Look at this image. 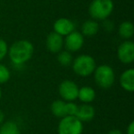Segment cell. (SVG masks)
<instances>
[{
	"label": "cell",
	"instance_id": "obj_1",
	"mask_svg": "<svg viewBox=\"0 0 134 134\" xmlns=\"http://www.w3.org/2000/svg\"><path fill=\"white\" fill-rule=\"evenodd\" d=\"M8 56L12 63L17 65H23L32 58L34 53V46L30 41L26 40L17 41L8 49Z\"/></svg>",
	"mask_w": 134,
	"mask_h": 134
},
{
	"label": "cell",
	"instance_id": "obj_2",
	"mask_svg": "<svg viewBox=\"0 0 134 134\" xmlns=\"http://www.w3.org/2000/svg\"><path fill=\"white\" fill-rule=\"evenodd\" d=\"M114 10L113 0H93L88 8V13L95 20H105Z\"/></svg>",
	"mask_w": 134,
	"mask_h": 134
},
{
	"label": "cell",
	"instance_id": "obj_3",
	"mask_svg": "<svg viewBox=\"0 0 134 134\" xmlns=\"http://www.w3.org/2000/svg\"><path fill=\"white\" fill-rule=\"evenodd\" d=\"M97 63L92 56L87 54H81L73 60L72 68L73 71L81 77H87L95 71Z\"/></svg>",
	"mask_w": 134,
	"mask_h": 134
},
{
	"label": "cell",
	"instance_id": "obj_4",
	"mask_svg": "<svg viewBox=\"0 0 134 134\" xmlns=\"http://www.w3.org/2000/svg\"><path fill=\"white\" fill-rule=\"evenodd\" d=\"M93 74L96 84L100 88L108 89L115 83V72L110 65L101 64L97 66Z\"/></svg>",
	"mask_w": 134,
	"mask_h": 134
},
{
	"label": "cell",
	"instance_id": "obj_5",
	"mask_svg": "<svg viewBox=\"0 0 134 134\" xmlns=\"http://www.w3.org/2000/svg\"><path fill=\"white\" fill-rule=\"evenodd\" d=\"M83 122L75 116H66L61 119L58 124V134H82Z\"/></svg>",
	"mask_w": 134,
	"mask_h": 134
},
{
	"label": "cell",
	"instance_id": "obj_6",
	"mask_svg": "<svg viewBox=\"0 0 134 134\" xmlns=\"http://www.w3.org/2000/svg\"><path fill=\"white\" fill-rule=\"evenodd\" d=\"M79 87L74 81L64 80L59 86V95L63 101L74 102L78 97Z\"/></svg>",
	"mask_w": 134,
	"mask_h": 134
},
{
	"label": "cell",
	"instance_id": "obj_7",
	"mask_svg": "<svg viewBox=\"0 0 134 134\" xmlns=\"http://www.w3.org/2000/svg\"><path fill=\"white\" fill-rule=\"evenodd\" d=\"M85 38L83 34L76 30H74L63 39V47L69 52H75L81 50L84 45Z\"/></svg>",
	"mask_w": 134,
	"mask_h": 134
},
{
	"label": "cell",
	"instance_id": "obj_8",
	"mask_svg": "<svg viewBox=\"0 0 134 134\" xmlns=\"http://www.w3.org/2000/svg\"><path fill=\"white\" fill-rule=\"evenodd\" d=\"M117 56L119 62L124 64H130L134 61V42L132 41H125L119 46Z\"/></svg>",
	"mask_w": 134,
	"mask_h": 134
},
{
	"label": "cell",
	"instance_id": "obj_9",
	"mask_svg": "<svg viewBox=\"0 0 134 134\" xmlns=\"http://www.w3.org/2000/svg\"><path fill=\"white\" fill-rule=\"evenodd\" d=\"M75 29V22L73 20L66 18H61L58 19L53 23V31L55 33L61 35L62 37L67 36L71 32H73Z\"/></svg>",
	"mask_w": 134,
	"mask_h": 134
},
{
	"label": "cell",
	"instance_id": "obj_10",
	"mask_svg": "<svg viewBox=\"0 0 134 134\" xmlns=\"http://www.w3.org/2000/svg\"><path fill=\"white\" fill-rule=\"evenodd\" d=\"M46 47L52 53H59L63 48V37L54 31L51 32L46 38Z\"/></svg>",
	"mask_w": 134,
	"mask_h": 134
},
{
	"label": "cell",
	"instance_id": "obj_11",
	"mask_svg": "<svg viewBox=\"0 0 134 134\" xmlns=\"http://www.w3.org/2000/svg\"><path fill=\"white\" fill-rule=\"evenodd\" d=\"M96 116V110L90 104H82L77 107L75 117L82 122L91 121Z\"/></svg>",
	"mask_w": 134,
	"mask_h": 134
},
{
	"label": "cell",
	"instance_id": "obj_12",
	"mask_svg": "<svg viewBox=\"0 0 134 134\" xmlns=\"http://www.w3.org/2000/svg\"><path fill=\"white\" fill-rule=\"evenodd\" d=\"M119 84L122 89L129 93L134 91V70L132 68L127 69L121 74L119 77Z\"/></svg>",
	"mask_w": 134,
	"mask_h": 134
},
{
	"label": "cell",
	"instance_id": "obj_13",
	"mask_svg": "<svg viewBox=\"0 0 134 134\" xmlns=\"http://www.w3.org/2000/svg\"><path fill=\"white\" fill-rule=\"evenodd\" d=\"M77 98L84 104H90L96 98V91L91 86H82L79 88Z\"/></svg>",
	"mask_w": 134,
	"mask_h": 134
},
{
	"label": "cell",
	"instance_id": "obj_14",
	"mask_svg": "<svg viewBox=\"0 0 134 134\" xmlns=\"http://www.w3.org/2000/svg\"><path fill=\"white\" fill-rule=\"evenodd\" d=\"M99 30V24L95 19H87L82 25L81 33L86 37H92L95 36Z\"/></svg>",
	"mask_w": 134,
	"mask_h": 134
},
{
	"label": "cell",
	"instance_id": "obj_15",
	"mask_svg": "<svg viewBox=\"0 0 134 134\" xmlns=\"http://www.w3.org/2000/svg\"><path fill=\"white\" fill-rule=\"evenodd\" d=\"M51 111L52 115L55 116L56 118L66 117L67 116V102L66 101L58 99L52 103L51 105Z\"/></svg>",
	"mask_w": 134,
	"mask_h": 134
},
{
	"label": "cell",
	"instance_id": "obj_16",
	"mask_svg": "<svg viewBox=\"0 0 134 134\" xmlns=\"http://www.w3.org/2000/svg\"><path fill=\"white\" fill-rule=\"evenodd\" d=\"M119 34L123 40L128 41L134 35V26L131 21H123L119 27Z\"/></svg>",
	"mask_w": 134,
	"mask_h": 134
},
{
	"label": "cell",
	"instance_id": "obj_17",
	"mask_svg": "<svg viewBox=\"0 0 134 134\" xmlns=\"http://www.w3.org/2000/svg\"><path fill=\"white\" fill-rule=\"evenodd\" d=\"M0 134H20V130L16 122L7 121L0 125Z\"/></svg>",
	"mask_w": 134,
	"mask_h": 134
},
{
	"label": "cell",
	"instance_id": "obj_18",
	"mask_svg": "<svg viewBox=\"0 0 134 134\" xmlns=\"http://www.w3.org/2000/svg\"><path fill=\"white\" fill-rule=\"evenodd\" d=\"M58 63L63 66H69L73 63V56L68 51H61L57 56Z\"/></svg>",
	"mask_w": 134,
	"mask_h": 134
},
{
	"label": "cell",
	"instance_id": "obj_19",
	"mask_svg": "<svg viewBox=\"0 0 134 134\" xmlns=\"http://www.w3.org/2000/svg\"><path fill=\"white\" fill-rule=\"evenodd\" d=\"M10 79V71L5 64L0 63V85L6 84Z\"/></svg>",
	"mask_w": 134,
	"mask_h": 134
},
{
	"label": "cell",
	"instance_id": "obj_20",
	"mask_svg": "<svg viewBox=\"0 0 134 134\" xmlns=\"http://www.w3.org/2000/svg\"><path fill=\"white\" fill-rule=\"evenodd\" d=\"M8 43L3 39L0 38V61H2L6 57V55L8 54Z\"/></svg>",
	"mask_w": 134,
	"mask_h": 134
},
{
	"label": "cell",
	"instance_id": "obj_21",
	"mask_svg": "<svg viewBox=\"0 0 134 134\" xmlns=\"http://www.w3.org/2000/svg\"><path fill=\"white\" fill-rule=\"evenodd\" d=\"M104 29L107 30L108 31H110V30H113V22L111 21H108L107 19H105V22H104Z\"/></svg>",
	"mask_w": 134,
	"mask_h": 134
},
{
	"label": "cell",
	"instance_id": "obj_22",
	"mask_svg": "<svg viewBox=\"0 0 134 134\" xmlns=\"http://www.w3.org/2000/svg\"><path fill=\"white\" fill-rule=\"evenodd\" d=\"M126 132H127V134H134V121H131V122L128 125Z\"/></svg>",
	"mask_w": 134,
	"mask_h": 134
},
{
	"label": "cell",
	"instance_id": "obj_23",
	"mask_svg": "<svg viewBox=\"0 0 134 134\" xmlns=\"http://www.w3.org/2000/svg\"><path fill=\"white\" fill-rule=\"evenodd\" d=\"M108 134H122L121 130H118V129H114V130H111L108 132Z\"/></svg>",
	"mask_w": 134,
	"mask_h": 134
},
{
	"label": "cell",
	"instance_id": "obj_24",
	"mask_svg": "<svg viewBox=\"0 0 134 134\" xmlns=\"http://www.w3.org/2000/svg\"><path fill=\"white\" fill-rule=\"evenodd\" d=\"M4 119H5V114L2 110L0 109V125L4 122Z\"/></svg>",
	"mask_w": 134,
	"mask_h": 134
},
{
	"label": "cell",
	"instance_id": "obj_25",
	"mask_svg": "<svg viewBox=\"0 0 134 134\" xmlns=\"http://www.w3.org/2000/svg\"><path fill=\"white\" fill-rule=\"evenodd\" d=\"M1 98H2V90L0 88V100H1Z\"/></svg>",
	"mask_w": 134,
	"mask_h": 134
}]
</instances>
